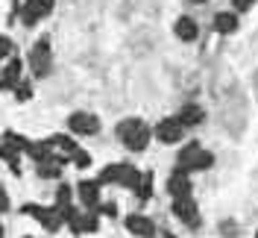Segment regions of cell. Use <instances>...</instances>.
<instances>
[{
  "instance_id": "cb8c5ba5",
  "label": "cell",
  "mask_w": 258,
  "mask_h": 238,
  "mask_svg": "<svg viewBox=\"0 0 258 238\" xmlns=\"http://www.w3.org/2000/svg\"><path fill=\"white\" fill-rule=\"evenodd\" d=\"M100 212H103V215H109V218H114V215H117L114 203H103V206H100Z\"/></svg>"
},
{
  "instance_id": "277c9868",
  "label": "cell",
  "mask_w": 258,
  "mask_h": 238,
  "mask_svg": "<svg viewBox=\"0 0 258 238\" xmlns=\"http://www.w3.org/2000/svg\"><path fill=\"white\" fill-rule=\"evenodd\" d=\"M30 68H32L35 77H47V71H50V41H47V35H41V38L32 44Z\"/></svg>"
},
{
  "instance_id": "6da1fadb",
  "label": "cell",
  "mask_w": 258,
  "mask_h": 238,
  "mask_svg": "<svg viewBox=\"0 0 258 238\" xmlns=\"http://www.w3.org/2000/svg\"><path fill=\"white\" fill-rule=\"evenodd\" d=\"M114 132H117V138L123 141V147L132 150V153L144 150L147 144H150V127H147L141 118H126V121H120Z\"/></svg>"
},
{
  "instance_id": "4fadbf2b",
  "label": "cell",
  "mask_w": 258,
  "mask_h": 238,
  "mask_svg": "<svg viewBox=\"0 0 258 238\" xmlns=\"http://www.w3.org/2000/svg\"><path fill=\"white\" fill-rule=\"evenodd\" d=\"M167 191H170V197H185V194H191V179L185 171H173V176L167 179Z\"/></svg>"
},
{
  "instance_id": "5bb4252c",
  "label": "cell",
  "mask_w": 258,
  "mask_h": 238,
  "mask_svg": "<svg viewBox=\"0 0 258 238\" xmlns=\"http://www.w3.org/2000/svg\"><path fill=\"white\" fill-rule=\"evenodd\" d=\"M203 118H206V112L200 106H194V103L182 106V112H179V124L182 127H197V124H203Z\"/></svg>"
},
{
  "instance_id": "4316f807",
  "label": "cell",
  "mask_w": 258,
  "mask_h": 238,
  "mask_svg": "<svg viewBox=\"0 0 258 238\" xmlns=\"http://www.w3.org/2000/svg\"><path fill=\"white\" fill-rule=\"evenodd\" d=\"M191 3H203V0H191Z\"/></svg>"
},
{
  "instance_id": "8fae6325",
  "label": "cell",
  "mask_w": 258,
  "mask_h": 238,
  "mask_svg": "<svg viewBox=\"0 0 258 238\" xmlns=\"http://www.w3.org/2000/svg\"><path fill=\"white\" fill-rule=\"evenodd\" d=\"M126 229L132 232V235H138V238H153V235H156L153 221L144 218V215H129V218H126Z\"/></svg>"
},
{
  "instance_id": "83f0119b",
  "label": "cell",
  "mask_w": 258,
  "mask_h": 238,
  "mask_svg": "<svg viewBox=\"0 0 258 238\" xmlns=\"http://www.w3.org/2000/svg\"><path fill=\"white\" fill-rule=\"evenodd\" d=\"M0 238H3V226H0Z\"/></svg>"
},
{
  "instance_id": "d6986e66",
  "label": "cell",
  "mask_w": 258,
  "mask_h": 238,
  "mask_svg": "<svg viewBox=\"0 0 258 238\" xmlns=\"http://www.w3.org/2000/svg\"><path fill=\"white\" fill-rule=\"evenodd\" d=\"M64 206H71V185H59V191H56V209Z\"/></svg>"
},
{
  "instance_id": "e0dca14e",
  "label": "cell",
  "mask_w": 258,
  "mask_h": 238,
  "mask_svg": "<svg viewBox=\"0 0 258 238\" xmlns=\"http://www.w3.org/2000/svg\"><path fill=\"white\" fill-rule=\"evenodd\" d=\"M132 188H135V194H138L141 200H150V194H153V174L138 176V182H135Z\"/></svg>"
},
{
  "instance_id": "603a6c76",
  "label": "cell",
  "mask_w": 258,
  "mask_h": 238,
  "mask_svg": "<svg viewBox=\"0 0 258 238\" xmlns=\"http://www.w3.org/2000/svg\"><path fill=\"white\" fill-rule=\"evenodd\" d=\"M232 6H235V12H246L255 6V0H232Z\"/></svg>"
},
{
  "instance_id": "30bf717a",
  "label": "cell",
  "mask_w": 258,
  "mask_h": 238,
  "mask_svg": "<svg viewBox=\"0 0 258 238\" xmlns=\"http://www.w3.org/2000/svg\"><path fill=\"white\" fill-rule=\"evenodd\" d=\"M21 74H24V62H21V59H9V62H6V68L0 71V91L15 88L18 79H21Z\"/></svg>"
},
{
  "instance_id": "ffe728a7",
  "label": "cell",
  "mask_w": 258,
  "mask_h": 238,
  "mask_svg": "<svg viewBox=\"0 0 258 238\" xmlns=\"http://www.w3.org/2000/svg\"><path fill=\"white\" fill-rule=\"evenodd\" d=\"M15 97H18V100H30V97H32V88H30V82H27V79H18Z\"/></svg>"
},
{
  "instance_id": "ba28073f",
  "label": "cell",
  "mask_w": 258,
  "mask_h": 238,
  "mask_svg": "<svg viewBox=\"0 0 258 238\" xmlns=\"http://www.w3.org/2000/svg\"><path fill=\"white\" fill-rule=\"evenodd\" d=\"M68 127L77 135H94V132H100V121H97V115H88V112H74L68 118Z\"/></svg>"
},
{
  "instance_id": "8992f818",
  "label": "cell",
  "mask_w": 258,
  "mask_h": 238,
  "mask_svg": "<svg viewBox=\"0 0 258 238\" xmlns=\"http://www.w3.org/2000/svg\"><path fill=\"white\" fill-rule=\"evenodd\" d=\"M50 12H53V0H27L21 9V21H24V27H32L35 21L47 18Z\"/></svg>"
},
{
  "instance_id": "5b68a950",
  "label": "cell",
  "mask_w": 258,
  "mask_h": 238,
  "mask_svg": "<svg viewBox=\"0 0 258 238\" xmlns=\"http://www.w3.org/2000/svg\"><path fill=\"white\" fill-rule=\"evenodd\" d=\"M21 212L30 215V218H35V221H41V226H44L47 232H56V229L62 226V212H59V209H41V206H35V203H27Z\"/></svg>"
},
{
  "instance_id": "52a82bcc",
  "label": "cell",
  "mask_w": 258,
  "mask_h": 238,
  "mask_svg": "<svg viewBox=\"0 0 258 238\" xmlns=\"http://www.w3.org/2000/svg\"><path fill=\"white\" fill-rule=\"evenodd\" d=\"M173 215H176L182 223H188V226H200V212H197V203H194L191 194L173 197Z\"/></svg>"
},
{
  "instance_id": "7c38bea8",
  "label": "cell",
  "mask_w": 258,
  "mask_h": 238,
  "mask_svg": "<svg viewBox=\"0 0 258 238\" xmlns=\"http://www.w3.org/2000/svg\"><path fill=\"white\" fill-rule=\"evenodd\" d=\"M80 200L88 209H97V203H100V179H82L80 182Z\"/></svg>"
},
{
  "instance_id": "9a60e30c",
  "label": "cell",
  "mask_w": 258,
  "mask_h": 238,
  "mask_svg": "<svg viewBox=\"0 0 258 238\" xmlns=\"http://www.w3.org/2000/svg\"><path fill=\"white\" fill-rule=\"evenodd\" d=\"M211 27L217 32H223V35H229V32L238 30V18H235V12H220V15H214Z\"/></svg>"
},
{
  "instance_id": "44dd1931",
  "label": "cell",
  "mask_w": 258,
  "mask_h": 238,
  "mask_svg": "<svg viewBox=\"0 0 258 238\" xmlns=\"http://www.w3.org/2000/svg\"><path fill=\"white\" fill-rule=\"evenodd\" d=\"M74 165H77V168H88V165H91V156L77 147V150H74Z\"/></svg>"
},
{
  "instance_id": "9c48e42d",
  "label": "cell",
  "mask_w": 258,
  "mask_h": 238,
  "mask_svg": "<svg viewBox=\"0 0 258 238\" xmlns=\"http://www.w3.org/2000/svg\"><path fill=\"white\" fill-rule=\"evenodd\" d=\"M182 132H185V127L179 124V118H164V121H159V127H156V138L161 144H176L182 138Z\"/></svg>"
},
{
  "instance_id": "d4e9b609",
  "label": "cell",
  "mask_w": 258,
  "mask_h": 238,
  "mask_svg": "<svg viewBox=\"0 0 258 238\" xmlns=\"http://www.w3.org/2000/svg\"><path fill=\"white\" fill-rule=\"evenodd\" d=\"M0 212H9V194L0 188Z\"/></svg>"
},
{
  "instance_id": "7402d4cb",
  "label": "cell",
  "mask_w": 258,
  "mask_h": 238,
  "mask_svg": "<svg viewBox=\"0 0 258 238\" xmlns=\"http://www.w3.org/2000/svg\"><path fill=\"white\" fill-rule=\"evenodd\" d=\"M9 53H12V41H9L6 35H0V62H3Z\"/></svg>"
},
{
  "instance_id": "ac0fdd59",
  "label": "cell",
  "mask_w": 258,
  "mask_h": 238,
  "mask_svg": "<svg viewBox=\"0 0 258 238\" xmlns=\"http://www.w3.org/2000/svg\"><path fill=\"white\" fill-rule=\"evenodd\" d=\"M97 226H100V218H97V212H88V215H82V218H80V235H85V232H97Z\"/></svg>"
},
{
  "instance_id": "484cf974",
  "label": "cell",
  "mask_w": 258,
  "mask_h": 238,
  "mask_svg": "<svg viewBox=\"0 0 258 238\" xmlns=\"http://www.w3.org/2000/svg\"><path fill=\"white\" fill-rule=\"evenodd\" d=\"M164 238H173V235H170V232H164Z\"/></svg>"
},
{
  "instance_id": "7a4b0ae2",
  "label": "cell",
  "mask_w": 258,
  "mask_h": 238,
  "mask_svg": "<svg viewBox=\"0 0 258 238\" xmlns=\"http://www.w3.org/2000/svg\"><path fill=\"white\" fill-rule=\"evenodd\" d=\"M211 162H214V156L206 153L197 141L188 144V147L179 153V159H176L179 171H185V174H191V171H206V168H211Z\"/></svg>"
},
{
  "instance_id": "2e32d148",
  "label": "cell",
  "mask_w": 258,
  "mask_h": 238,
  "mask_svg": "<svg viewBox=\"0 0 258 238\" xmlns=\"http://www.w3.org/2000/svg\"><path fill=\"white\" fill-rule=\"evenodd\" d=\"M176 35L182 41H194L197 38V24H194L191 18H179L176 21Z\"/></svg>"
},
{
  "instance_id": "3957f363",
  "label": "cell",
  "mask_w": 258,
  "mask_h": 238,
  "mask_svg": "<svg viewBox=\"0 0 258 238\" xmlns=\"http://www.w3.org/2000/svg\"><path fill=\"white\" fill-rule=\"evenodd\" d=\"M138 171L132 168V165H109V168H103V174H100V182H114V185H126L132 188L135 182H138Z\"/></svg>"
}]
</instances>
